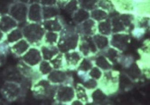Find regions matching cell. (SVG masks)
I'll return each instance as SVG.
<instances>
[{"label": "cell", "mask_w": 150, "mask_h": 105, "mask_svg": "<svg viewBox=\"0 0 150 105\" xmlns=\"http://www.w3.org/2000/svg\"><path fill=\"white\" fill-rule=\"evenodd\" d=\"M28 21L31 23H42V6L39 3H36L29 5Z\"/></svg>", "instance_id": "obj_6"}, {"label": "cell", "mask_w": 150, "mask_h": 105, "mask_svg": "<svg viewBox=\"0 0 150 105\" xmlns=\"http://www.w3.org/2000/svg\"><path fill=\"white\" fill-rule=\"evenodd\" d=\"M59 36L56 32H47L45 34L44 41L45 43L50 46H54V44L56 43L58 41Z\"/></svg>", "instance_id": "obj_22"}, {"label": "cell", "mask_w": 150, "mask_h": 105, "mask_svg": "<svg viewBox=\"0 0 150 105\" xmlns=\"http://www.w3.org/2000/svg\"><path fill=\"white\" fill-rule=\"evenodd\" d=\"M20 58L21 60L25 63L26 64L33 67L38 66L41 61L43 60L40 49L36 47H31Z\"/></svg>", "instance_id": "obj_5"}, {"label": "cell", "mask_w": 150, "mask_h": 105, "mask_svg": "<svg viewBox=\"0 0 150 105\" xmlns=\"http://www.w3.org/2000/svg\"><path fill=\"white\" fill-rule=\"evenodd\" d=\"M76 96L79 100L86 102L88 101V97L85 89L83 87L79 86L76 90Z\"/></svg>", "instance_id": "obj_31"}, {"label": "cell", "mask_w": 150, "mask_h": 105, "mask_svg": "<svg viewBox=\"0 0 150 105\" xmlns=\"http://www.w3.org/2000/svg\"><path fill=\"white\" fill-rule=\"evenodd\" d=\"M79 6L87 10H92L96 9L98 0H78Z\"/></svg>", "instance_id": "obj_21"}, {"label": "cell", "mask_w": 150, "mask_h": 105, "mask_svg": "<svg viewBox=\"0 0 150 105\" xmlns=\"http://www.w3.org/2000/svg\"><path fill=\"white\" fill-rule=\"evenodd\" d=\"M92 19L97 21H101L106 19L107 17V14L101 9H94L90 13Z\"/></svg>", "instance_id": "obj_27"}, {"label": "cell", "mask_w": 150, "mask_h": 105, "mask_svg": "<svg viewBox=\"0 0 150 105\" xmlns=\"http://www.w3.org/2000/svg\"><path fill=\"white\" fill-rule=\"evenodd\" d=\"M128 36L122 34L115 35L112 37V44L115 47L120 49H123L128 43Z\"/></svg>", "instance_id": "obj_19"}, {"label": "cell", "mask_w": 150, "mask_h": 105, "mask_svg": "<svg viewBox=\"0 0 150 105\" xmlns=\"http://www.w3.org/2000/svg\"><path fill=\"white\" fill-rule=\"evenodd\" d=\"M99 32L103 35H109L111 32V22L109 20H107L100 22L98 26Z\"/></svg>", "instance_id": "obj_25"}, {"label": "cell", "mask_w": 150, "mask_h": 105, "mask_svg": "<svg viewBox=\"0 0 150 105\" xmlns=\"http://www.w3.org/2000/svg\"><path fill=\"white\" fill-rule=\"evenodd\" d=\"M6 34L0 30V43L5 41H6Z\"/></svg>", "instance_id": "obj_42"}, {"label": "cell", "mask_w": 150, "mask_h": 105, "mask_svg": "<svg viewBox=\"0 0 150 105\" xmlns=\"http://www.w3.org/2000/svg\"><path fill=\"white\" fill-rule=\"evenodd\" d=\"M18 27L17 22L9 14L2 15L0 17V30L7 34Z\"/></svg>", "instance_id": "obj_8"}, {"label": "cell", "mask_w": 150, "mask_h": 105, "mask_svg": "<svg viewBox=\"0 0 150 105\" xmlns=\"http://www.w3.org/2000/svg\"><path fill=\"white\" fill-rule=\"evenodd\" d=\"M42 24L45 30L47 32H59L63 29L61 24L57 19L43 20Z\"/></svg>", "instance_id": "obj_13"}, {"label": "cell", "mask_w": 150, "mask_h": 105, "mask_svg": "<svg viewBox=\"0 0 150 105\" xmlns=\"http://www.w3.org/2000/svg\"><path fill=\"white\" fill-rule=\"evenodd\" d=\"M96 46L99 49H104L108 45V39L107 37L100 34H96L93 37Z\"/></svg>", "instance_id": "obj_20"}, {"label": "cell", "mask_w": 150, "mask_h": 105, "mask_svg": "<svg viewBox=\"0 0 150 105\" xmlns=\"http://www.w3.org/2000/svg\"><path fill=\"white\" fill-rule=\"evenodd\" d=\"M89 76L95 80H99L101 78L102 73L100 69L98 67H94L90 70L89 73Z\"/></svg>", "instance_id": "obj_32"}, {"label": "cell", "mask_w": 150, "mask_h": 105, "mask_svg": "<svg viewBox=\"0 0 150 105\" xmlns=\"http://www.w3.org/2000/svg\"><path fill=\"white\" fill-rule=\"evenodd\" d=\"M43 60L50 61L57 55L59 52L58 48L54 46H43L40 48Z\"/></svg>", "instance_id": "obj_12"}, {"label": "cell", "mask_w": 150, "mask_h": 105, "mask_svg": "<svg viewBox=\"0 0 150 105\" xmlns=\"http://www.w3.org/2000/svg\"><path fill=\"white\" fill-rule=\"evenodd\" d=\"M23 38H24V36L22 29L17 27L6 34V41L10 46Z\"/></svg>", "instance_id": "obj_15"}, {"label": "cell", "mask_w": 150, "mask_h": 105, "mask_svg": "<svg viewBox=\"0 0 150 105\" xmlns=\"http://www.w3.org/2000/svg\"><path fill=\"white\" fill-rule=\"evenodd\" d=\"M18 1L22 2L29 6L32 4L39 3L40 0H18Z\"/></svg>", "instance_id": "obj_41"}, {"label": "cell", "mask_w": 150, "mask_h": 105, "mask_svg": "<svg viewBox=\"0 0 150 105\" xmlns=\"http://www.w3.org/2000/svg\"><path fill=\"white\" fill-rule=\"evenodd\" d=\"M98 5L102 9L107 10L111 9V8L112 7L111 3H110L108 0H101L98 3Z\"/></svg>", "instance_id": "obj_36"}, {"label": "cell", "mask_w": 150, "mask_h": 105, "mask_svg": "<svg viewBox=\"0 0 150 105\" xmlns=\"http://www.w3.org/2000/svg\"><path fill=\"white\" fill-rule=\"evenodd\" d=\"M93 63L90 60L84 59L79 66V70L82 72H87L90 71L93 67Z\"/></svg>", "instance_id": "obj_30"}, {"label": "cell", "mask_w": 150, "mask_h": 105, "mask_svg": "<svg viewBox=\"0 0 150 105\" xmlns=\"http://www.w3.org/2000/svg\"><path fill=\"white\" fill-rule=\"evenodd\" d=\"M1 14H0V17H1Z\"/></svg>", "instance_id": "obj_44"}, {"label": "cell", "mask_w": 150, "mask_h": 105, "mask_svg": "<svg viewBox=\"0 0 150 105\" xmlns=\"http://www.w3.org/2000/svg\"><path fill=\"white\" fill-rule=\"evenodd\" d=\"M79 6L78 0H71L68 3L66 4L64 9L67 14L73 15L75 12L78 10Z\"/></svg>", "instance_id": "obj_26"}, {"label": "cell", "mask_w": 150, "mask_h": 105, "mask_svg": "<svg viewBox=\"0 0 150 105\" xmlns=\"http://www.w3.org/2000/svg\"><path fill=\"white\" fill-rule=\"evenodd\" d=\"M50 62L53 68L55 69H59L63 66V55L59 53L52 60H50Z\"/></svg>", "instance_id": "obj_29"}, {"label": "cell", "mask_w": 150, "mask_h": 105, "mask_svg": "<svg viewBox=\"0 0 150 105\" xmlns=\"http://www.w3.org/2000/svg\"><path fill=\"white\" fill-rule=\"evenodd\" d=\"M98 83L97 81L94 79H89L83 83V87L88 89H93L97 86Z\"/></svg>", "instance_id": "obj_35"}, {"label": "cell", "mask_w": 150, "mask_h": 105, "mask_svg": "<svg viewBox=\"0 0 150 105\" xmlns=\"http://www.w3.org/2000/svg\"><path fill=\"white\" fill-rule=\"evenodd\" d=\"M71 0H57V3L58 4L59 8H64L65 6L66 5V4L68 3Z\"/></svg>", "instance_id": "obj_39"}, {"label": "cell", "mask_w": 150, "mask_h": 105, "mask_svg": "<svg viewBox=\"0 0 150 105\" xmlns=\"http://www.w3.org/2000/svg\"><path fill=\"white\" fill-rule=\"evenodd\" d=\"M60 15L59 8L55 6H42L43 20H48L56 17Z\"/></svg>", "instance_id": "obj_16"}, {"label": "cell", "mask_w": 150, "mask_h": 105, "mask_svg": "<svg viewBox=\"0 0 150 105\" xmlns=\"http://www.w3.org/2000/svg\"><path fill=\"white\" fill-rule=\"evenodd\" d=\"M105 95L103 92L100 89H97L92 94L93 100L94 102H100L104 100Z\"/></svg>", "instance_id": "obj_33"}, {"label": "cell", "mask_w": 150, "mask_h": 105, "mask_svg": "<svg viewBox=\"0 0 150 105\" xmlns=\"http://www.w3.org/2000/svg\"><path fill=\"white\" fill-rule=\"evenodd\" d=\"M117 51L114 49H110L108 52L107 56L110 60H112L116 57Z\"/></svg>", "instance_id": "obj_38"}, {"label": "cell", "mask_w": 150, "mask_h": 105, "mask_svg": "<svg viewBox=\"0 0 150 105\" xmlns=\"http://www.w3.org/2000/svg\"><path fill=\"white\" fill-rule=\"evenodd\" d=\"M24 38L31 46L40 44L44 38L46 31L40 23L26 24L22 28Z\"/></svg>", "instance_id": "obj_1"}, {"label": "cell", "mask_w": 150, "mask_h": 105, "mask_svg": "<svg viewBox=\"0 0 150 105\" xmlns=\"http://www.w3.org/2000/svg\"><path fill=\"white\" fill-rule=\"evenodd\" d=\"M82 102H81V101L80 100H76L74 102L72 103V105H82Z\"/></svg>", "instance_id": "obj_43"}, {"label": "cell", "mask_w": 150, "mask_h": 105, "mask_svg": "<svg viewBox=\"0 0 150 105\" xmlns=\"http://www.w3.org/2000/svg\"><path fill=\"white\" fill-rule=\"evenodd\" d=\"M96 31L95 20L92 19H88L82 22L79 28V32L84 34V36H93L95 34Z\"/></svg>", "instance_id": "obj_11"}, {"label": "cell", "mask_w": 150, "mask_h": 105, "mask_svg": "<svg viewBox=\"0 0 150 105\" xmlns=\"http://www.w3.org/2000/svg\"><path fill=\"white\" fill-rule=\"evenodd\" d=\"M30 48L31 45L24 38L10 46V51L16 56L21 57Z\"/></svg>", "instance_id": "obj_10"}, {"label": "cell", "mask_w": 150, "mask_h": 105, "mask_svg": "<svg viewBox=\"0 0 150 105\" xmlns=\"http://www.w3.org/2000/svg\"><path fill=\"white\" fill-rule=\"evenodd\" d=\"M79 36L73 30L63 32L58 41V48L61 52L66 53L76 49L78 44Z\"/></svg>", "instance_id": "obj_2"}, {"label": "cell", "mask_w": 150, "mask_h": 105, "mask_svg": "<svg viewBox=\"0 0 150 105\" xmlns=\"http://www.w3.org/2000/svg\"><path fill=\"white\" fill-rule=\"evenodd\" d=\"M48 80L52 83H63L67 79L66 73L60 70H53L48 75Z\"/></svg>", "instance_id": "obj_14"}, {"label": "cell", "mask_w": 150, "mask_h": 105, "mask_svg": "<svg viewBox=\"0 0 150 105\" xmlns=\"http://www.w3.org/2000/svg\"><path fill=\"white\" fill-rule=\"evenodd\" d=\"M38 66L40 73L43 75H48L52 71H53V67L49 61L43 60Z\"/></svg>", "instance_id": "obj_23"}, {"label": "cell", "mask_w": 150, "mask_h": 105, "mask_svg": "<svg viewBox=\"0 0 150 105\" xmlns=\"http://www.w3.org/2000/svg\"><path fill=\"white\" fill-rule=\"evenodd\" d=\"M79 50L84 56H87L90 53H94L97 51L93 38L91 36H84L83 40L79 44Z\"/></svg>", "instance_id": "obj_7"}, {"label": "cell", "mask_w": 150, "mask_h": 105, "mask_svg": "<svg viewBox=\"0 0 150 105\" xmlns=\"http://www.w3.org/2000/svg\"><path fill=\"white\" fill-rule=\"evenodd\" d=\"M7 55L8 54L0 50V66L3 64L5 61Z\"/></svg>", "instance_id": "obj_40"}, {"label": "cell", "mask_w": 150, "mask_h": 105, "mask_svg": "<svg viewBox=\"0 0 150 105\" xmlns=\"http://www.w3.org/2000/svg\"><path fill=\"white\" fill-rule=\"evenodd\" d=\"M65 58L67 65L70 66H75L78 65L81 59L80 53L77 51L65 53Z\"/></svg>", "instance_id": "obj_18"}, {"label": "cell", "mask_w": 150, "mask_h": 105, "mask_svg": "<svg viewBox=\"0 0 150 105\" xmlns=\"http://www.w3.org/2000/svg\"><path fill=\"white\" fill-rule=\"evenodd\" d=\"M120 20L118 19H115L112 20V26H113V32H118L120 31H123L124 29V24Z\"/></svg>", "instance_id": "obj_34"}, {"label": "cell", "mask_w": 150, "mask_h": 105, "mask_svg": "<svg viewBox=\"0 0 150 105\" xmlns=\"http://www.w3.org/2000/svg\"><path fill=\"white\" fill-rule=\"evenodd\" d=\"M75 95V90L71 87H61L57 92V100L59 102H71L73 100Z\"/></svg>", "instance_id": "obj_9"}, {"label": "cell", "mask_w": 150, "mask_h": 105, "mask_svg": "<svg viewBox=\"0 0 150 105\" xmlns=\"http://www.w3.org/2000/svg\"><path fill=\"white\" fill-rule=\"evenodd\" d=\"M29 6L22 2H16L11 6L8 14L15 19L19 24H21L28 20V12Z\"/></svg>", "instance_id": "obj_4"}, {"label": "cell", "mask_w": 150, "mask_h": 105, "mask_svg": "<svg viewBox=\"0 0 150 105\" xmlns=\"http://www.w3.org/2000/svg\"><path fill=\"white\" fill-rule=\"evenodd\" d=\"M95 63L98 67L101 68L102 69H109L112 67L111 65L107 61L106 58L102 55L98 56L96 59Z\"/></svg>", "instance_id": "obj_28"}, {"label": "cell", "mask_w": 150, "mask_h": 105, "mask_svg": "<svg viewBox=\"0 0 150 105\" xmlns=\"http://www.w3.org/2000/svg\"><path fill=\"white\" fill-rule=\"evenodd\" d=\"M90 17V14L88 11L81 8H79L73 15V20L76 24H82V22L89 19Z\"/></svg>", "instance_id": "obj_17"}, {"label": "cell", "mask_w": 150, "mask_h": 105, "mask_svg": "<svg viewBox=\"0 0 150 105\" xmlns=\"http://www.w3.org/2000/svg\"><path fill=\"white\" fill-rule=\"evenodd\" d=\"M18 0H0V14H8L11 6Z\"/></svg>", "instance_id": "obj_24"}, {"label": "cell", "mask_w": 150, "mask_h": 105, "mask_svg": "<svg viewBox=\"0 0 150 105\" xmlns=\"http://www.w3.org/2000/svg\"><path fill=\"white\" fill-rule=\"evenodd\" d=\"M57 0H40L39 3L42 6H55Z\"/></svg>", "instance_id": "obj_37"}, {"label": "cell", "mask_w": 150, "mask_h": 105, "mask_svg": "<svg viewBox=\"0 0 150 105\" xmlns=\"http://www.w3.org/2000/svg\"><path fill=\"white\" fill-rule=\"evenodd\" d=\"M1 93L6 100L9 102H13L20 96L22 88L20 84L17 82L8 80L4 83Z\"/></svg>", "instance_id": "obj_3"}]
</instances>
